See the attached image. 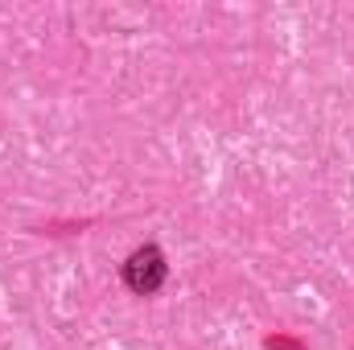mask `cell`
I'll return each instance as SVG.
<instances>
[{"label":"cell","mask_w":354,"mask_h":350,"mask_svg":"<svg viewBox=\"0 0 354 350\" xmlns=\"http://www.w3.org/2000/svg\"><path fill=\"white\" fill-rule=\"evenodd\" d=\"M124 280H128L132 293H153V288H161V280H165V260H161V252H157V248L132 252L128 264H124Z\"/></svg>","instance_id":"6da1fadb"}]
</instances>
